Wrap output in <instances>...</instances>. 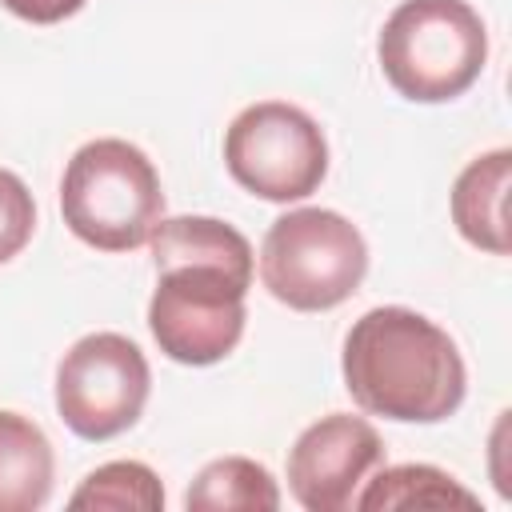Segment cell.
<instances>
[{
  "label": "cell",
  "instance_id": "obj_5",
  "mask_svg": "<svg viewBox=\"0 0 512 512\" xmlns=\"http://www.w3.org/2000/svg\"><path fill=\"white\" fill-rule=\"evenodd\" d=\"M368 272L360 228L332 208H296L272 220L260 244L264 288L296 312H328L344 304Z\"/></svg>",
  "mask_w": 512,
  "mask_h": 512
},
{
  "label": "cell",
  "instance_id": "obj_2",
  "mask_svg": "<svg viewBox=\"0 0 512 512\" xmlns=\"http://www.w3.org/2000/svg\"><path fill=\"white\" fill-rule=\"evenodd\" d=\"M340 372L364 412L400 424H440L468 392L456 340L404 304L368 308L348 328Z\"/></svg>",
  "mask_w": 512,
  "mask_h": 512
},
{
  "label": "cell",
  "instance_id": "obj_4",
  "mask_svg": "<svg viewBox=\"0 0 512 512\" xmlns=\"http://www.w3.org/2000/svg\"><path fill=\"white\" fill-rule=\"evenodd\" d=\"M60 212L76 240L100 252H132L148 244L164 220L156 164L128 140L104 136L72 152L60 180Z\"/></svg>",
  "mask_w": 512,
  "mask_h": 512
},
{
  "label": "cell",
  "instance_id": "obj_7",
  "mask_svg": "<svg viewBox=\"0 0 512 512\" xmlns=\"http://www.w3.org/2000/svg\"><path fill=\"white\" fill-rule=\"evenodd\" d=\"M148 388L144 352L120 332H92L56 368V412L80 440H112L140 420Z\"/></svg>",
  "mask_w": 512,
  "mask_h": 512
},
{
  "label": "cell",
  "instance_id": "obj_11",
  "mask_svg": "<svg viewBox=\"0 0 512 512\" xmlns=\"http://www.w3.org/2000/svg\"><path fill=\"white\" fill-rule=\"evenodd\" d=\"M188 512H276L280 488L272 472L248 456H220L200 468L184 492Z\"/></svg>",
  "mask_w": 512,
  "mask_h": 512
},
{
  "label": "cell",
  "instance_id": "obj_6",
  "mask_svg": "<svg viewBox=\"0 0 512 512\" xmlns=\"http://www.w3.org/2000/svg\"><path fill=\"white\" fill-rule=\"evenodd\" d=\"M224 164L244 192L292 204L312 196L328 176V140L304 108L288 100H260L228 124Z\"/></svg>",
  "mask_w": 512,
  "mask_h": 512
},
{
  "label": "cell",
  "instance_id": "obj_10",
  "mask_svg": "<svg viewBox=\"0 0 512 512\" xmlns=\"http://www.w3.org/2000/svg\"><path fill=\"white\" fill-rule=\"evenodd\" d=\"M56 456L40 424L0 408V512H36L52 492Z\"/></svg>",
  "mask_w": 512,
  "mask_h": 512
},
{
  "label": "cell",
  "instance_id": "obj_12",
  "mask_svg": "<svg viewBox=\"0 0 512 512\" xmlns=\"http://www.w3.org/2000/svg\"><path fill=\"white\" fill-rule=\"evenodd\" d=\"M368 488L356 496L352 508L380 512V508H480V500L460 488L448 472L432 464H396L384 468L376 480H364Z\"/></svg>",
  "mask_w": 512,
  "mask_h": 512
},
{
  "label": "cell",
  "instance_id": "obj_13",
  "mask_svg": "<svg viewBox=\"0 0 512 512\" xmlns=\"http://www.w3.org/2000/svg\"><path fill=\"white\" fill-rule=\"evenodd\" d=\"M68 508H136V512H160L164 508V484L160 476L140 460H112L84 476V484L68 496Z\"/></svg>",
  "mask_w": 512,
  "mask_h": 512
},
{
  "label": "cell",
  "instance_id": "obj_15",
  "mask_svg": "<svg viewBox=\"0 0 512 512\" xmlns=\"http://www.w3.org/2000/svg\"><path fill=\"white\" fill-rule=\"evenodd\" d=\"M12 16L28 20V24H60L68 16H76L88 0H0Z\"/></svg>",
  "mask_w": 512,
  "mask_h": 512
},
{
  "label": "cell",
  "instance_id": "obj_8",
  "mask_svg": "<svg viewBox=\"0 0 512 512\" xmlns=\"http://www.w3.org/2000/svg\"><path fill=\"white\" fill-rule=\"evenodd\" d=\"M380 464V432L352 412H332L296 436L288 452V492L308 512H348L356 488Z\"/></svg>",
  "mask_w": 512,
  "mask_h": 512
},
{
  "label": "cell",
  "instance_id": "obj_14",
  "mask_svg": "<svg viewBox=\"0 0 512 512\" xmlns=\"http://www.w3.org/2000/svg\"><path fill=\"white\" fill-rule=\"evenodd\" d=\"M32 232H36L32 192H28V184L16 172L0 168V264L20 256L24 244L32 240Z\"/></svg>",
  "mask_w": 512,
  "mask_h": 512
},
{
  "label": "cell",
  "instance_id": "obj_3",
  "mask_svg": "<svg viewBox=\"0 0 512 512\" xmlns=\"http://www.w3.org/2000/svg\"><path fill=\"white\" fill-rule=\"evenodd\" d=\"M384 80L416 104L464 96L488 60V28L468 0H404L376 40Z\"/></svg>",
  "mask_w": 512,
  "mask_h": 512
},
{
  "label": "cell",
  "instance_id": "obj_1",
  "mask_svg": "<svg viewBox=\"0 0 512 512\" xmlns=\"http://www.w3.org/2000/svg\"><path fill=\"white\" fill-rule=\"evenodd\" d=\"M156 288L148 328L160 352L188 368L224 360L244 336V296L252 288V244L216 216H172L148 236Z\"/></svg>",
  "mask_w": 512,
  "mask_h": 512
},
{
  "label": "cell",
  "instance_id": "obj_9",
  "mask_svg": "<svg viewBox=\"0 0 512 512\" xmlns=\"http://www.w3.org/2000/svg\"><path fill=\"white\" fill-rule=\"evenodd\" d=\"M508 180H512V152L496 148L476 156L452 184L456 232L492 256H508Z\"/></svg>",
  "mask_w": 512,
  "mask_h": 512
}]
</instances>
